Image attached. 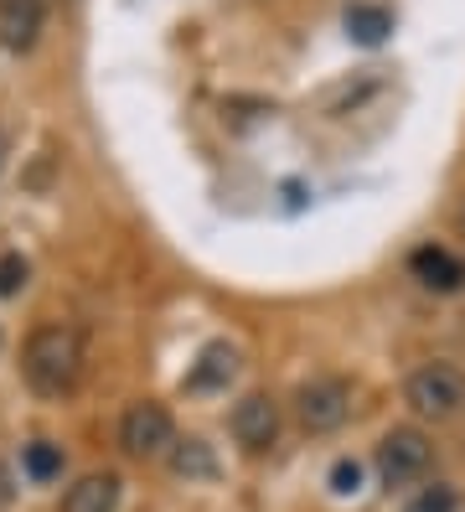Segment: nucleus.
Wrapping results in <instances>:
<instances>
[{
	"instance_id": "nucleus-1",
	"label": "nucleus",
	"mask_w": 465,
	"mask_h": 512,
	"mask_svg": "<svg viewBox=\"0 0 465 512\" xmlns=\"http://www.w3.org/2000/svg\"><path fill=\"white\" fill-rule=\"evenodd\" d=\"M26 383L37 394H68V388L83 378V337L73 326H42L31 331V342L21 352Z\"/></svg>"
},
{
	"instance_id": "nucleus-2",
	"label": "nucleus",
	"mask_w": 465,
	"mask_h": 512,
	"mask_svg": "<svg viewBox=\"0 0 465 512\" xmlns=\"http://www.w3.org/2000/svg\"><path fill=\"white\" fill-rule=\"evenodd\" d=\"M403 399H409V409L419 419H450L465 404V378L450 363H424L419 373H409V383H403Z\"/></svg>"
},
{
	"instance_id": "nucleus-3",
	"label": "nucleus",
	"mask_w": 465,
	"mask_h": 512,
	"mask_svg": "<svg viewBox=\"0 0 465 512\" xmlns=\"http://www.w3.org/2000/svg\"><path fill=\"white\" fill-rule=\"evenodd\" d=\"M434 466V445L424 430H388L378 445V476L383 487H414L424 481V471Z\"/></svg>"
},
{
	"instance_id": "nucleus-4",
	"label": "nucleus",
	"mask_w": 465,
	"mask_h": 512,
	"mask_svg": "<svg viewBox=\"0 0 465 512\" xmlns=\"http://www.w3.org/2000/svg\"><path fill=\"white\" fill-rule=\"evenodd\" d=\"M295 414L310 435H331V430L347 425V414H352V388L341 378H310L295 394Z\"/></svg>"
},
{
	"instance_id": "nucleus-5",
	"label": "nucleus",
	"mask_w": 465,
	"mask_h": 512,
	"mask_svg": "<svg viewBox=\"0 0 465 512\" xmlns=\"http://www.w3.org/2000/svg\"><path fill=\"white\" fill-rule=\"evenodd\" d=\"M119 445H124V456H135V461L161 456V450L176 445L171 414L161 404H130V409H124V419H119Z\"/></svg>"
},
{
	"instance_id": "nucleus-6",
	"label": "nucleus",
	"mask_w": 465,
	"mask_h": 512,
	"mask_svg": "<svg viewBox=\"0 0 465 512\" xmlns=\"http://www.w3.org/2000/svg\"><path fill=\"white\" fill-rule=\"evenodd\" d=\"M228 425H233V440L243 450H269L274 435H279V404L269 394H248V399H238Z\"/></svg>"
},
{
	"instance_id": "nucleus-7",
	"label": "nucleus",
	"mask_w": 465,
	"mask_h": 512,
	"mask_svg": "<svg viewBox=\"0 0 465 512\" xmlns=\"http://www.w3.org/2000/svg\"><path fill=\"white\" fill-rule=\"evenodd\" d=\"M47 6L42 0H0V47L6 52H31L42 32Z\"/></svg>"
},
{
	"instance_id": "nucleus-8",
	"label": "nucleus",
	"mask_w": 465,
	"mask_h": 512,
	"mask_svg": "<svg viewBox=\"0 0 465 512\" xmlns=\"http://www.w3.org/2000/svg\"><path fill=\"white\" fill-rule=\"evenodd\" d=\"M119 507V476L114 471H88L83 481H73L62 492V507L57 512H114Z\"/></svg>"
},
{
	"instance_id": "nucleus-9",
	"label": "nucleus",
	"mask_w": 465,
	"mask_h": 512,
	"mask_svg": "<svg viewBox=\"0 0 465 512\" xmlns=\"http://www.w3.org/2000/svg\"><path fill=\"white\" fill-rule=\"evenodd\" d=\"M409 269H414V280H419L424 290H440V295L460 290V280H465L460 259H455L450 249H440V244H424V249H414Z\"/></svg>"
},
{
	"instance_id": "nucleus-10",
	"label": "nucleus",
	"mask_w": 465,
	"mask_h": 512,
	"mask_svg": "<svg viewBox=\"0 0 465 512\" xmlns=\"http://www.w3.org/2000/svg\"><path fill=\"white\" fill-rule=\"evenodd\" d=\"M393 32V11L388 6H372V0H357V6H347V37L362 42V47H378L388 42Z\"/></svg>"
},
{
	"instance_id": "nucleus-11",
	"label": "nucleus",
	"mask_w": 465,
	"mask_h": 512,
	"mask_svg": "<svg viewBox=\"0 0 465 512\" xmlns=\"http://www.w3.org/2000/svg\"><path fill=\"white\" fill-rule=\"evenodd\" d=\"M233 373H238V357H233V347L217 342V347H207V352H202V363L192 368V378H186V383H192V388H223Z\"/></svg>"
},
{
	"instance_id": "nucleus-12",
	"label": "nucleus",
	"mask_w": 465,
	"mask_h": 512,
	"mask_svg": "<svg viewBox=\"0 0 465 512\" xmlns=\"http://www.w3.org/2000/svg\"><path fill=\"white\" fill-rule=\"evenodd\" d=\"M171 466H176V476H217V456L202 445V440H181L176 450H171Z\"/></svg>"
},
{
	"instance_id": "nucleus-13",
	"label": "nucleus",
	"mask_w": 465,
	"mask_h": 512,
	"mask_svg": "<svg viewBox=\"0 0 465 512\" xmlns=\"http://www.w3.org/2000/svg\"><path fill=\"white\" fill-rule=\"evenodd\" d=\"M21 466H26L31 481H52V476H62V445L31 440V445H26V456H21Z\"/></svg>"
},
{
	"instance_id": "nucleus-14",
	"label": "nucleus",
	"mask_w": 465,
	"mask_h": 512,
	"mask_svg": "<svg viewBox=\"0 0 465 512\" xmlns=\"http://www.w3.org/2000/svg\"><path fill=\"white\" fill-rule=\"evenodd\" d=\"M455 507H460L455 487H450V481H434V487H424L403 512H455Z\"/></svg>"
},
{
	"instance_id": "nucleus-15",
	"label": "nucleus",
	"mask_w": 465,
	"mask_h": 512,
	"mask_svg": "<svg viewBox=\"0 0 465 512\" xmlns=\"http://www.w3.org/2000/svg\"><path fill=\"white\" fill-rule=\"evenodd\" d=\"M26 259L21 254H0V295H21V285H26Z\"/></svg>"
},
{
	"instance_id": "nucleus-16",
	"label": "nucleus",
	"mask_w": 465,
	"mask_h": 512,
	"mask_svg": "<svg viewBox=\"0 0 465 512\" xmlns=\"http://www.w3.org/2000/svg\"><path fill=\"white\" fill-rule=\"evenodd\" d=\"M357 481H362V466H357V461H336V466H331V492H336V497H352Z\"/></svg>"
},
{
	"instance_id": "nucleus-17",
	"label": "nucleus",
	"mask_w": 465,
	"mask_h": 512,
	"mask_svg": "<svg viewBox=\"0 0 465 512\" xmlns=\"http://www.w3.org/2000/svg\"><path fill=\"white\" fill-rule=\"evenodd\" d=\"M0 161H6V140H0Z\"/></svg>"
},
{
	"instance_id": "nucleus-18",
	"label": "nucleus",
	"mask_w": 465,
	"mask_h": 512,
	"mask_svg": "<svg viewBox=\"0 0 465 512\" xmlns=\"http://www.w3.org/2000/svg\"><path fill=\"white\" fill-rule=\"evenodd\" d=\"M460 228H465V207H460Z\"/></svg>"
}]
</instances>
